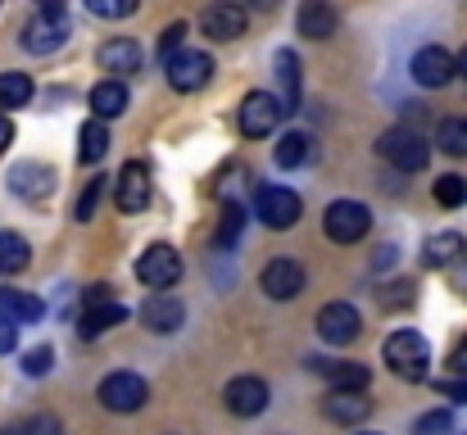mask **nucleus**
<instances>
[{
    "label": "nucleus",
    "mask_w": 467,
    "mask_h": 435,
    "mask_svg": "<svg viewBox=\"0 0 467 435\" xmlns=\"http://www.w3.org/2000/svg\"><path fill=\"white\" fill-rule=\"evenodd\" d=\"M14 345H18V326H14V322L0 313V354H9Z\"/></svg>",
    "instance_id": "a19ab883"
},
{
    "label": "nucleus",
    "mask_w": 467,
    "mask_h": 435,
    "mask_svg": "<svg viewBox=\"0 0 467 435\" xmlns=\"http://www.w3.org/2000/svg\"><path fill=\"white\" fill-rule=\"evenodd\" d=\"M0 313L18 317V322H36L41 317V299L23 295V290H0Z\"/></svg>",
    "instance_id": "c756f323"
},
{
    "label": "nucleus",
    "mask_w": 467,
    "mask_h": 435,
    "mask_svg": "<svg viewBox=\"0 0 467 435\" xmlns=\"http://www.w3.org/2000/svg\"><path fill=\"white\" fill-rule=\"evenodd\" d=\"M50 363H55V349H50V345H36V349L23 354V372H27V377H46Z\"/></svg>",
    "instance_id": "c9c22d12"
},
{
    "label": "nucleus",
    "mask_w": 467,
    "mask_h": 435,
    "mask_svg": "<svg viewBox=\"0 0 467 435\" xmlns=\"http://www.w3.org/2000/svg\"><path fill=\"white\" fill-rule=\"evenodd\" d=\"M137 282L150 290H172L182 282V254L172 245H150L141 259H137Z\"/></svg>",
    "instance_id": "6e6552de"
},
{
    "label": "nucleus",
    "mask_w": 467,
    "mask_h": 435,
    "mask_svg": "<svg viewBox=\"0 0 467 435\" xmlns=\"http://www.w3.org/2000/svg\"><path fill=\"white\" fill-rule=\"evenodd\" d=\"M105 150H109V132H105L100 119H91V123L78 132V159H82V163H100Z\"/></svg>",
    "instance_id": "bb28decb"
},
{
    "label": "nucleus",
    "mask_w": 467,
    "mask_h": 435,
    "mask_svg": "<svg viewBox=\"0 0 467 435\" xmlns=\"http://www.w3.org/2000/svg\"><path fill=\"white\" fill-rule=\"evenodd\" d=\"M41 5V14H64V0H36Z\"/></svg>",
    "instance_id": "c03bdc74"
},
{
    "label": "nucleus",
    "mask_w": 467,
    "mask_h": 435,
    "mask_svg": "<svg viewBox=\"0 0 467 435\" xmlns=\"http://www.w3.org/2000/svg\"><path fill=\"white\" fill-rule=\"evenodd\" d=\"M96 18H132L141 9V0H82Z\"/></svg>",
    "instance_id": "473e14b6"
},
{
    "label": "nucleus",
    "mask_w": 467,
    "mask_h": 435,
    "mask_svg": "<svg viewBox=\"0 0 467 435\" xmlns=\"http://www.w3.org/2000/svg\"><path fill=\"white\" fill-rule=\"evenodd\" d=\"M273 159H277V168H305L313 159V137L309 132H286L273 150Z\"/></svg>",
    "instance_id": "393cba45"
},
{
    "label": "nucleus",
    "mask_w": 467,
    "mask_h": 435,
    "mask_svg": "<svg viewBox=\"0 0 467 435\" xmlns=\"http://www.w3.org/2000/svg\"><path fill=\"white\" fill-rule=\"evenodd\" d=\"M358 326H363V317H358V308L354 304H322L317 308V336L327 340V345H349V340H358Z\"/></svg>",
    "instance_id": "9d476101"
},
{
    "label": "nucleus",
    "mask_w": 467,
    "mask_h": 435,
    "mask_svg": "<svg viewBox=\"0 0 467 435\" xmlns=\"http://www.w3.org/2000/svg\"><path fill=\"white\" fill-rule=\"evenodd\" d=\"M27 264H32L27 241H23L18 232H0V273H5V277H14V273H23Z\"/></svg>",
    "instance_id": "a878e982"
},
{
    "label": "nucleus",
    "mask_w": 467,
    "mask_h": 435,
    "mask_svg": "<svg viewBox=\"0 0 467 435\" xmlns=\"http://www.w3.org/2000/svg\"><path fill=\"white\" fill-rule=\"evenodd\" d=\"M436 145H441L445 154H467V123L463 119H445L441 132H436Z\"/></svg>",
    "instance_id": "7c9ffc66"
},
{
    "label": "nucleus",
    "mask_w": 467,
    "mask_h": 435,
    "mask_svg": "<svg viewBox=\"0 0 467 435\" xmlns=\"http://www.w3.org/2000/svg\"><path fill=\"white\" fill-rule=\"evenodd\" d=\"M141 322L159 331V336H168V331H177L182 322H186V304L177 299V295H168V290H155L146 304H141Z\"/></svg>",
    "instance_id": "dca6fc26"
},
{
    "label": "nucleus",
    "mask_w": 467,
    "mask_h": 435,
    "mask_svg": "<svg viewBox=\"0 0 467 435\" xmlns=\"http://www.w3.org/2000/svg\"><path fill=\"white\" fill-rule=\"evenodd\" d=\"M182 41H186V23H172V27L159 36V55H163V59H172V55L182 50Z\"/></svg>",
    "instance_id": "4c0bfd02"
},
{
    "label": "nucleus",
    "mask_w": 467,
    "mask_h": 435,
    "mask_svg": "<svg viewBox=\"0 0 467 435\" xmlns=\"http://www.w3.org/2000/svg\"><path fill=\"white\" fill-rule=\"evenodd\" d=\"M296 27H300V36H309V41H327V36L340 27V14L331 9V0H305L300 14H296Z\"/></svg>",
    "instance_id": "a211bd4d"
},
{
    "label": "nucleus",
    "mask_w": 467,
    "mask_h": 435,
    "mask_svg": "<svg viewBox=\"0 0 467 435\" xmlns=\"http://www.w3.org/2000/svg\"><path fill=\"white\" fill-rule=\"evenodd\" d=\"M9 141H14V123L0 114V154H5V145H9Z\"/></svg>",
    "instance_id": "37998d69"
},
{
    "label": "nucleus",
    "mask_w": 467,
    "mask_h": 435,
    "mask_svg": "<svg viewBox=\"0 0 467 435\" xmlns=\"http://www.w3.org/2000/svg\"><path fill=\"white\" fill-rule=\"evenodd\" d=\"M64 41H68V18L64 14H41L23 27V50H32V55H50Z\"/></svg>",
    "instance_id": "ddd939ff"
},
{
    "label": "nucleus",
    "mask_w": 467,
    "mask_h": 435,
    "mask_svg": "<svg viewBox=\"0 0 467 435\" xmlns=\"http://www.w3.org/2000/svg\"><path fill=\"white\" fill-rule=\"evenodd\" d=\"M259 286L268 299H296L300 290H305V268L296 264V259H273L268 268H264V277H259Z\"/></svg>",
    "instance_id": "2eb2a0df"
},
{
    "label": "nucleus",
    "mask_w": 467,
    "mask_h": 435,
    "mask_svg": "<svg viewBox=\"0 0 467 435\" xmlns=\"http://www.w3.org/2000/svg\"><path fill=\"white\" fill-rule=\"evenodd\" d=\"M96 59H100V68H105L109 78L123 82V73H137V68H141V46H137L132 36H114V41H105V46L96 50Z\"/></svg>",
    "instance_id": "f3484780"
},
{
    "label": "nucleus",
    "mask_w": 467,
    "mask_h": 435,
    "mask_svg": "<svg viewBox=\"0 0 467 435\" xmlns=\"http://www.w3.org/2000/svg\"><path fill=\"white\" fill-rule=\"evenodd\" d=\"M254 213H259V223H264V227L286 232V227H296V223H300L305 204H300V195H296L291 186H259V195H254Z\"/></svg>",
    "instance_id": "20e7f679"
},
{
    "label": "nucleus",
    "mask_w": 467,
    "mask_h": 435,
    "mask_svg": "<svg viewBox=\"0 0 467 435\" xmlns=\"http://www.w3.org/2000/svg\"><path fill=\"white\" fill-rule=\"evenodd\" d=\"M0 435H23V427H5V431Z\"/></svg>",
    "instance_id": "49530a36"
},
{
    "label": "nucleus",
    "mask_w": 467,
    "mask_h": 435,
    "mask_svg": "<svg viewBox=\"0 0 467 435\" xmlns=\"http://www.w3.org/2000/svg\"><path fill=\"white\" fill-rule=\"evenodd\" d=\"M459 73L467 78V46H463V55H459Z\"/></svg>",
    "instance_id": "a18cd8bd"
},
{
    "label": "nucleus",
    "mask_w": 467,
    "mask_h": 435,
    "mask_svg": "<svg viewBox=\"0 0 467 435\" xmlns=\"http://www.w3.org/2000/svg\"><path fill=\"white\" fill-rule=\"evenodd\" d=\"M327 381H331V390H349V395H363L368 390V368L363 363H313Z\"/></svg>",
    "instance_id": "5701e85b"
},
{
    "label": "nucleus",
    "mask_w": 467,
    "mask_h": 435,
    "mask_svg": "<svg viewBox=\"0 0 467 435\" xmlns=\"http://www.w3.org/2000/svg\"><path fill=\"white\" fill-rule=\"evenodd\" d=\"M223 404H227L236 418H259V413L268 409V386H264L259 377H236V381H227Z\"/></svg>",
    "instance_id": "4468645a"
},
{
    "label": "nucleus",
    "mask_w": 467,
    "mask_h": 435,
    "mask_svg": "<svg viewBox=\"0 0 467 435\" xmlns=\"http://www.w3.org/2000/svg\"><path fill=\"white\" fill-rule=\"evenodd\" d=\"M277 82H282V109L291 114L296 105H300V59L291 55V50H277Z\"/></svg>",
    "instance_id": "b1692460"
},
{
    "label": "nucleus",
    "mask_w": 467,
    "mask_h": 435,
    "mask_svg": "<svg viewBox=\"0 0 467 435\" xmlns=\"http://www.w3.org/2000/svg\"><path fill=\"white\" fill-rule=\"evenodd\" d=\"M245 9L236 5V0H213L204 14H200V27H204V36H213V41H236V36H245Z\"/></svg>",
    "instance_id": "f8f14e48"
},
{
    "label": "nucleus",
    "mask_w": 467,
    "mask_h": 435,
    "mask_svg": "<svg viewBox=\"0 0 467 435\" xmlns=\"http://www.w3.org/2000/svg\"><path fill=\"white\" fill-rule=\"evenodd\" d=\"M381 358L390 363L395 377H404V381H422L427 368H431V345H427L418 331H395V336H386Z\"/></svg>",
    "instance_id": "f257e3e1"
},
{
    "label": "nucleus",
    "mask_w": 467,
    "mask_h": 435,
    "mask_svg": "<svg viewBox=\"0 0 467 435\" xmlns=\"http://www.w3.org/2000/svg\"><path fill=\"white\" fill-rule=\"evenodd\" d=\"M114 200H119L123 213H141V209L150 204V168H146L141 159H132V163L119 168V177H114Z\"/></svg>",
    "instance_id": "1a4fd4ad"
},
{
    "label": "nucleus",
    "mask_w": 467,
    "mask_h": 435,
    "mask_svg": "<svg viewBox=\"0 0 467 435\" xmlns=\"http://www.w3.org/2000/svg\"><path fill=\"white\" fill-rule=\"evenodd\" d=\"M96 399H100L109 413H137V409L150 399V386H146V377H137V372H109V377L100 381Z\"/></svg>",
    "instance_id": "423d86ee"
},
{
    "label": "nucleus",
    "mask_w": 467,
    "mask_h": 435,
    "mask_svg": "<svg viewBox=\"0 0 467 435\" xmlns=\"http://www.w3.org/2000/svg\"><path fill=\"white\" fill-rule=\"evenodd\" d=\"M241 227H245V209L241 204H227L223 209V227H218V245H236Z\"/></svg>",
    "instance_id": "f704fd0d"
},
{
    "label": "nucleus",
    "mask_w": 467,
    "mask_h": 435,
    "mask_svg": "<svg viewBox=\"0 0 467 435\" xmlns=\"http://www.w3.org/2000/svg\"><path fill=\"white\" fill-rule=\"evenodd\" d=\"M368 435H372V431H368Z\"/></svg>",
    "instance_id": "de8ad7c7"
},
{
    "label": "nucleus",
    "mask_w": 467,
    "mask_h": 435,
    "mask_svg": "<svg viewBox=\"0 0 467 435\" xmlns=\"http://www.w3.org/2000/svg\"><path fill=\"white\" fill-rule=\"evenodd\" d=\"M32 78L27 73H0V109H23L32 100Z\"/></svg>",
    "instance_id": "c85d7f7f"
},
{
    "label": "nucleus",
    "mask_w": 467,
    "mask_h": 435,
    "mask_svg": "<svg viewBox=\"0 0 467 435\" xmlns=\"http://www.w3.org/2000/svg\"><path fill=\"white\" fill-rule=\"evenodd\" d=\"M377 154H381L390 168H400V172H422L427 159H431V145L422 141L413 128H390V132L377 141Z\"/></svg>",
    "instance_id": "f03ea898"
},
{
    "label": "nucleus",
    "mask_w": 467,
    "mask_h": 435,
    "mask_svg": "<svg viewBox=\"0 0 467 435\" xmlns=\"http://www.w3.org/2000/svg\"><path fill=\"white\" fill-rule=\"evenodd\" d=\"M123 317H128V308H123L119 299H109V304H91V308H82L78 336H82V340H96V336H105L109 326H119Z\"/></svg>",
    "instance_id": "412c9836"
},
{
    "label": "nucleus",
    "mask_w": 467,
    "mask_h": 435,
    "mask_svg": "<svg viewBox=\"0 0 467 435\" xmlns=\"http://www.w3.org/2000/svg\"><path fill=\"white\" fill-rule=\"evenodd\" d=\"M87 100H91L96 119L105 123V119L128 114V100H132V96H128V87H123L119 78H105V82H96V87H91V96H87Z\"/></svg>",
    "instance_id": "aec40b11"
},
{
    "label": "nucleus",
    "mask_w": 467,
    "mask_h": 435,
    "mask_svg": "<svg viewBox=\"0 0 467 435\" xmlns=\"http://www.w3.org/2000/svg\"><path fill=\"white\" fill-rule=\"evenodd\" d=\"M9 186H14L23 200H41V195H50L55 172H50V168H41V163H18V168L9 172Z\"/></svg>",
    "instance_id": "4be33fe9"
},
{
    "label": "nucleus",
    "mask_w": 467,
    "mask_h": 435,
    "mask_svg": "<svg viewBox=\"0 0 467 435\" xmlns=\"http://www.w3.org/2000/svg\"><path fill=\"white\" fill-rule=\"evenodd\" d=\"M467 259V245L459 232H436V236H427V245H422V264L427 268H454V264H463Z\"/></svg>",
    "instance_id": "6ab92c4d"
},
{
    "label": "nucleus",
    "mask_w": 467,
    "mask_h": 435,
    "mask_svg": "<svg viewBox=\"0 0 467 435\" xmlns=\"http://www.w3.org/2000/svg\"><path fill=\"white\" fill-rule=\"evenodd\" d=\"M100 195H105V177H91V181H87V191H82V200L73 204V218H78V223H91V213H96V200H100Z\"/></svg>",
    "instance_id": "72a5a7b5"
},
{
    "label": "nucleus",
    "mask_w": 467,
    "mask_h": 435,
    "mask_svg": "<svg viewBox=\"0 0 467 435\" xmlns=\"http://www.w3.org/2000/svg\"><path fill=\"white\" fill-rule=\"evenodd\" d=\"M327 418L331 422H363L368 418V399L363 395H349V390H336L327 399Z\"/></svg>",
    "instance_id": "cd10ccee"
},
{
    "label": "nucleus",
    "mask_w": 467,
    "mask_h": 435,
    "mask_svg": "<svg viewBox=\"0 0 467 435\" xmlns=\"http://www.w3.org/2000/svg\"><path fill=\"white\" fill-rule=\"evenodd\" d=\"M454 73H459V59H454L450 50H441V46H422V50L413 55V82L427 87V91L450 87Z\"/></svg>",
    "instance_id": "9b49d317"
},
{
    "label": "nucleus",
    "mask_w": 467,
    "mask_h": 435,
    "mask_svg": "<svg viewBox=\"0 0 467 435\" xmlns=\"http://www.w3.org/2000/svg\"><path fill=\"white\" fill-rule=\"evenodd\" d=\"M368 227H372V213H368V204H358V200H336V204H327V213H322V232H327L336 245L363 241Z\"/></svg>",
    "instance_id": "7ed1b4c3"
},
{
    "label": "nucleus",
    "mask_w": 467,
    "mask_h": 435,
    "mask_svg": "<svg viewBox=\"0 0 467 435\" xmlns=\"http://www.w3.org/2000/svg\"><path fill=\"white\" fill-rule=\"evenodd\" d=\"M23 435H64V427H59L50 413H41V418H32V422L23 427Z\"/></svg>",
    "instance_id": "58836bf2"
},
{
    "label": "nucleus",
    "mask_w": 467,
    "mask_h": 435,
    "mask_svg": "<svg viewBox=\"0 0 467 435\" xmlns=\"http://www.w3.org/2000/svg\"><path fill=\"white\" fill-rule=\"evenodd\" d=\"M282 100L277 96H268V91H254V96H245L241 100V114H236V123H241V137H250V141H259V137H273L277 132V123H282Z\"/></svg>",
    "instance_id": "0eeeda50"
},
{
    "label": "nucleus",
    "mask_w": 467,
    "mask_h": 435,
    "mask_svg": "<svg viewBox=\"0 0 467 435\" xmlns=\"http://www.w3.org/2000/svg\"><path fill=\"white\" fill-rule=\"evenodd\" d=\"M209 78H213V59H209L204 50L182 46V50L168 59V87H172V91H182V96L204 91V87H209Z\"/></svg>",
    "instance_id": "39448f33"
},
{
    "label": "nucleus",
    "mask_w": 467,
    "mask_h": 435,
    "mask_svg": "<svg viewBox=\"0 0 467 435\" xmlns=\"http://www.w3.org/2000/svg\"><path fill=\"white\" fill-rule=\"evenodd\" d=\"M450 372L467 381V336L459 340V345H454V349H450Z\"/></svg>",
    "instance_id": "ea45409f"
},
{
    "label": "nucleus",
    "mask_w": 467,
    "mask_h": 435,
    "mask_svg": "<svg viewBox=\"0 0 467 435\" xmlns=\"http://www.w3.org/2000/svg\"><path fill=\"white\" fill-rule=\"evenodd\" d=\"M436 204H445V209H459V204H467V177L445 172V177L436 181Z\"/></svg>",
    "instance_id": "2f4dec72"
},
{
    "label": "nucleus",
    "mask_w": 467,
    "mask_h": 435,
    "mask_svg": "<svg viewBox=\"0 0 467 435\" xmlns=\"http://www.w3.org/2000/svg\"><path fill=\"white\" fill-rule=\"evenodd\" d=\"M450 427H454V418L441 409V413H427V418H418V427H413V431H418V435H445Z\"/></svg>",
    "instance_id": "e433bc0d"
},
{
    "label": "nucleus",
    "mask_w": 467,
    "mask_h": 435,
    "mask_svg": "<svg viewBox=\"0 0 467 435\" xmlns=\"http://www.w3.org/2000/svg\"><path fill=\"white\" fill-rule=\"evenodd\" d=\"M454 290H459V295H467V259H463V264H454Z\"/></svg>",
    "instance_id": "79ce46f5"
}]
</instances>
